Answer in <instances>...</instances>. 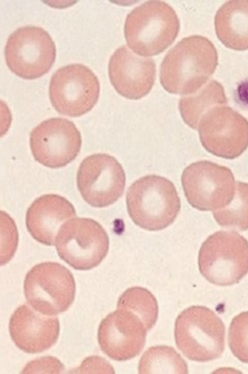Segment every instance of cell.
I'll return each mask as SVG.
<instances>
[{"label":"cell","instance_id":"cell-7","mask_svg":"<svg viewBox=\"0 0 248 374\" xmlns=\"http://www.w3.org/2000/svg\"><path fill=\"white\" fill-rule=\"evenodd\" d=\"M4 55L13 73L24 79L33 80L49 71L55 61L56 49L46 30L27 26L18 28L9 35Z\"/></svg>","mask_w":248,"mask_h":374},{"label":"cell","instance_id":"cell-8","mask_svg":"<svg viewBox=\"0 0 248 374\" xmlns=\"http://www.w3.org/2000/svg\"><path fill=\"white\" fill-rule=\"evenodd\" d=\"M59 256L76 270H88L98 266L107 256L109 239L96 221L77 218L60 228L56 238Z\"/></svg>","mask_w":248,"mask_h":374},{"label":"cell","instance_id":"cell-19","mask_svg":"<svg viewBox=\"0 0 248 374\" xmlns=\"http://www.w3.org/2000/svg\"><path fill=\"white\" fill-rule=\"evenodd\" d=\"M224 88L212 80L191 96L181 98L178 107L185 123L191 128L197 129L202 116L210 109L227 104Z\"/></svg>","mask_w":248,"mask_h":374},{"label":"cell","instance_id":"cell-4","mask_svg":"<svg viewBox=\"0 0 248 374\" xmlns=\"http://www.w3.org/2000/svg\"><path fill=\"white\" fill-rule=\"evenodd\" d=\"M174 334L178 349L191 360H212L220 357L224 350V325L204 306H192L182 311L176 319Z\"/></svg>","mask_w":248,"mask_h":374},{"label":"cell","instance_id":"cell-20","mask_svg":"<svg viewBox=\"0 0 248 374\" xmlns=\"http://www.w3.org/2000/svg\"><path fill=\"white\" fill-rule=\"evenodd\" d=\"M139 374H187V364L175 349L169 346L149 348L139 363Z\"/></svg>","mask_w":248,"mask_h":374},{"label":"cell","instance_id":"cell-1","mask_svg":"<svg viewBox=\"0 0 248 374\" xmlns=\"http://www.w3.org/2000/svg\"><path fill=\"white\" fill-rule=\"evenodd\" d=\"M218 55L207 38L192 35L183 38L166 55L160 70V81L168 92L192 95L214 73Z\"/></svg>","mask_w":248,"mask_h":374},{"label":"cell","instance_id":"cell-22","mask_svg":"<svg viewBox=\"0 0 248 374\" xmlns=\"http://www.w3.org/2000/svg\"><path fill=\"white\" fill-rule=\"evenodd\" d=\"M217 224L240 231L248 229V183H235L234 196L223 208L213 211Z\"/></svg>","mask_w":248,"mask_h":374},{"label":"cell","instance_id":"cell-24","mask_svg":"<svg viewBox=\"0 0 248 374\" xmlns=\"http://www.w3.org/2000/svg\"><path fill=\"white\" fill-rule=\"evenodd\" d=\"M0 264L8 262L14 256L18 244V233L13 219L5 211L0 212Z\"/></svg>","mask_w":248,"mask_h":374},{"label":"cell","instance_id":"cell-17","mask_svg":"<svg viewBox=\"0 0 248 374\" xmlns=\"http://www.w3.org/2000/svg\"><path fill=\"white\" fill-rule=\"evenodd\" d=\"M76 216L73 205L65 197L56 194L44 195L37 198L28 208L26 225L35 240L53 245L62 225Z\"/></svg>","mask_w":248,"mask_h":374},{"label":"cell","instance_id":"cell-11","mask_svg":"<svg viewBox=\"0 0 248 374\" xmlns=\"http://www.w3.org/2000/svg\"><path fill=\"white\" fill-rule=\"evenodd\" d=\"M197 129L202 146L215 156L234 159L248 146V121L230 107L217 105L208 110Z\"/></svg>","mask_w":248,"mask_h":374},{"label":"cell","instance_id":"cell-16","mask_svg":"<svg viewBox=\"0 0 248 374\" xmlns=\"http://www.w3.org/2000/svg\"><path fill=\"white\" fill-rule=\"evenodd\" d=\"M9 330L12 341L19 349L35 354L48 349L57 342L60 323L57 317L43 315L24 304L12 314Z\"/></svg>","mask_w":248,"mask_h":374},{"label":"cell","instance_id":"cell-3","mask_svg":"<svg viewBox=\"0 0 248 374\" xmlns=\"http://www.w3.org/2000/svg\"><path fill=\"white\" fill-rule=\"evenodd\" d=\"M128 213L138 226L149 231L162 230L175 220L180 199L173 183L156 175H148L135 181L126 195Z\"/></svg>","mask_w":248,"mask_h":374},{"label":"cell","instance_id":"cell-15","mask_svg":"<svg viewBox=\"0 0 248 374\" xmlns=\"http://www.w3.org/2000/svg\"><path fill=\"white\" fill-rule=\"evenodd\" d=\"M108 73L111 84L119 95L138 100L147 96L154 84L155 64L151 58L136 55L124 45L110 58Z\"/></svg>","mask_w":248,"mask_h":374},{"label":"cell","instance_id":"cell-5","mask_svg":"<svg viewBox=\"0 0 248 374\" xmlns=\"http://www.w3.org/2000/svg\"><path fill=\"white\" fill-rule=\"evenodd\" d=\"M198 265L202 276L212 284H236L248 273V241L235 231L216 232L202 243Z\"/></svg>","mask_w":248,"mask_h":374},{"label":"cell","instance_id":"cell-2","mask_svg":"<svg viewBox=\"0 0 248 374\" xmlns=\"http://www.w3.org/2000/svg\"><path fill=\"white\" fill-rule=\"evenodd\" d=\"M179 29V20L171 6L164 1L150 0L127 15L124 33L128 46L134 53L150 57L170 46Z\"/></svg>","mask_w":248,"mask_h":374},{"label":"cell","instance_id":"cell-18","mask_svg":"<svg viewBox=\"0 0 248 374\" xmlns=\"http://www.w3.org/2000/svg\"><path fill=\"white\" fill-rule=\"evenodd\" d=\"M218 39L226 47L236 50L248 49V0H232L224 3L215 17Z\"/></svg>","mask_w":248,"mask_h":374},{"label":"cell","instance_id":"cell-14","mask_svg":"<svg viewBox=\"0 0 248 374\" xmlns=\"http://www.w3.org/2000/svg\"><path fill=\"white\" fill-rule=\"evenodd\" d=\"M146 331L142 322L134 313L117 309L100 322L98 342L101 350L111 359L125 361L141 353Z\"/></svg>","mask_w":248,"mask_h":374},{"label":"cell","instance_id":"cell-26","mask_svg":"<svg viewBox=\"0 0 248 374\" xmlns=\"http://www.w3.org/2000/svg\"><path fill=\"white\" fill-rule=\"evenodd\" d=\"M69 372L76 374L115 373L111 365L103 358L98 356L85 358L78 367Z\"/></svg>","mask_w":248,"mask_h":374},{"label":"cell","instance_id":"cell-25","mask_svg":"<svg viewBox=\"0 0 248 374\" xmlns=\"http://www.w3.org/2000/svg\"><path fill=\"white\" fill-rule=\"evenodd\" d=\"M64 366L58 358L45 356L28 362L23 369L22 374H61Z\"/></svg>","mask_w":248,"mask_h":374},{"label":"cell","instance_id":"cell-6","mask_svg":"<svg viewBox=\"0 0 248 374\" xmlns=\"http://www.w3.org/2000/svg\"><path fill=\"white\" fill-rule=\"evenodd\" d=\"M76 290L72 274L57 262H45L34 266L24 281V293L29 304L48 316L67 310L74 300Z\"/></svg>","mask_w":248,"mask_h":374},{"label":"cell","instance_id":"cell-12","mask_svg":"<svg viewBox=\"0 0 248 374\" xmlns=\"http://www.w3.org/2000/svg\"><path fill=\"white\" fill-rule=\"evenodd\" d=\"M125 182L121 164L115 157L106 153L85 158L77 176V186L82 197L96 208L107 207L118 200L124 192Z\"/></svg>","mask_w":248,"mask_h":374},{"label":"cell","instance_id":"cell-21","mask_svg":"<svg viewBox=\"0 0 248 374\" xmlns=\"http://www.w3.org/2000/svg\"><path fill=\"white\" fill-rule=\"evenodd\" d=\"M117 309L128 310L137 315L143 323L147 331L155 325L158 315V306L154 295L141 287L126 290L119 297Z\"/></svg>","mask_w":248,"mask_h":374},{"label":"cell","instance_id":"cell-23","mask_svg":"<svg viewBox=\"0 0 248 374\" xmlns=\"http://www.w3.org/2000/svg\"><path fill=\"white\" fill-rule=\"evenodd\" d=\"M228 341L233 355L241 362L248 363V311L233 318L228 331Z\"/></svg>","mask_w":248,"mask_h":374},{"label":"cell","instance_id":"cell-13","mask_svg":"<svg viewBox=\"0 0 248 374\" xmlns=\"http://www.w3.org/2000/svg\"><path fill=\"white\" fill-rule=\"evenodd\" d=\"M30 145L35 160L51 168L66 166L78 156L80 133L74 123L61 117L46 120L31 131Z\"/></svg>","mask_w":248,"mask_h":374},{"label":"cell","instance_id":"cell-9","mask_svg":"<svg viewBox=\"0 0 248 374\" xmlns=\"http://www.w3.org/2000/svg\"><path fill=\"white\" fill-rule=\"evenodd\" d=\"M181 182L188 203L202 211L223 208L231 201L235 193L232 171L206 160L187 166L183 171Z\"/></svg>","mask_w":248,"mask_h":374},{"label":"cell","instance_id":"cell-10","mask_svg":"<svg viewBox=\"0 0 248 374\" xmlns=\"http://www.w3.org/2000/svg\"><path fill=\"white\" fill-rule=\"evenodd\" d=\"M100 94L98 78L87 66L72 64L58 69L49 86L52 106L59 113L78 117L91 111Z\"/></svg>","mask_w":248,"mask_h":374}]
</instances>
